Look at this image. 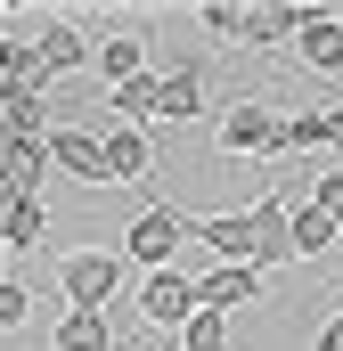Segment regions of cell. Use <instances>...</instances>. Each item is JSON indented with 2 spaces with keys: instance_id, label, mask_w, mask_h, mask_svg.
Wrapping results in <instances>:
<instances>
[{
  "instance_id": "cell-4",
  "label": "cell",
  "mask_w": 343,
  "mask_h": 351,
  "mask_svg": "<svg viewBox=\"0 0 343 351\" xmlns=\"http://www.w3.org/2000/svg\"><path fill=\"white\" fill-rule=\"evenodd\" d=\"M246 213H254V269L270 278L278 262H294V204H286V188H261Z\"/></svg>"
},
{
  "instance_id": "cell-12",
  "label": "cell",
  "mask_w": 343,
  "mask_h": 351,
  "mask_svg": "<svg viewBox=\"0 0 343 351\" xmlns=\"http://www.w3.org/2000/svg\"><path fill=\"white\" fill-rule=\"evenodd\" d=\"M294 25H303V8H294V0H261V8L237 16V41H246V49H286V41H294Z\"/></svg>"
},
{
  "instance_id": "cell-16",
  "label": "cell",
  "mask_w": 343,
  "mask_h": 351,
  "mask_svg": "<svg viewBox=\"0 0 343 351\" xmlns=\"http://www.w3.org/2000/svg\"><path fill=\"white\" fill-rule=\"evenodd\" d=\"M303 147H327V106L278 114V156H303Z\"/></svg>"
},
{
  "instance_id": "cell-18",
  "label": "cell",
  "mask_w": 343,
  "mask_h": 351,
  "mask_svg": "<svg viewBox=\"0 0 343 351\" xmlns=\"http://www.w3.org/2000/svg\"><path fill=\"white\" fill-rule=\"evenodd\" d=\"M180 351H229V319H221V311H196V319L180 327Z\"/></svg>"
},
{
  "instance_id": "cell-15",
  "label": "cell",
  "mask_w": 343,
  "mask_h": 351,
  "mask_svg": "<svg viewBox=\"0 0 343 351\" xmlns=\"http://www.w3.org/2000/svg\"><path fill=\"white\" fill-rule=\"evenodd\" d=\"M49 343L58 351H115V327H106V311H66Z\"/></svg>"
},
{
  "instance_id": "cell-22",
  "label": "cell",
  "mask_w": 343,
  "mask_h": 351,
  "mask_svg": "<svg viewBox=\"0 0 343 351\" xmlns=\"http://www.w3.org/2000/svg\"><path fill=\"white\" fill-rule=\"evenodd\" d=\"M319 351H343V319H327V327H319Z\"/></svg>"
},
{
  "instance_id": "cell-13",
  "label": "cell",
  "mask_w": 343,
  "mask_h": 351,
  "mask_svg": "<svg viewBox=\"0 0 343 351\" xmlns=\"http://www.w3.org/2000/svg\"><path fill=\"white\" fill-rule=\"evenodd\" d=\"M147 66H156V58H147V41H139V33H106V41H98V74H106V90L139 82Z\"/></svg>"
},
{
  "instance_id": "cell-11",
  "label": "cell",
  "mask_w": 343,
  "mask_h": 351,
  "mask_svg": "<svg viewBox=\"0 0 343 351\" xmlns=\"http://www.w3.org/2000/svg\"><path fill=\"white\" fill-rule=\"evenodd\" d=\"M98 147H106V188H131V180H147V164H156L147 131H131V123H106Z\"/></svg>"
},
{
  "instance_id": "cell-8",
  "label": "cell",
  "mask_w": 343,
  "mask_h": 351,
  "mask_svg": "<svg viewBox=\"0 0 343 351\" xmlns=\"http://www.w3.org/2000/svg\"><path fill=\"white\" fill-rule=\"evenodd\" d=\"M261 302V269H246V262H213L204 278H196V311H254Z\"/></svg>"
},
{
  "instance_id": "cell-7",
  "label": "cell",
  "mask_w": 343,
  "mask_h": 351,
  "mask_svg": "<svg viewBox=\"0 0 343 351\" xmlns=\"http://www.w3.org/2000/svg\"><path fill=\"white\" fill-rule=\"evenodd\" d=\"M49 172L82 180V188H106V147L90 123H49Z\"/></svg>"
},
{
  "instance_id": "cell-1",
  "label": "cell",
  "mask_w": 343,
  "mask_h": 351,
  "mask_svg": "<svg viewBox=\"0 0 343 351\" xmlns=\"http://www.w3.org/2000/svg\"><path fill=\"white\" fill-rule=\"evenodd\" d=\"M58 294H66V311H106L123 294V254H66L58 262Z\"/></svg>"
},
{
  "instance_id": "cell-2",
  "label": "cell",
  "mask_w": 343,
  "mask_h": 351,
  "mask_svg": "<svg viewBox=\"0 0 343 351\" xmlns=\"http://www.w3.org/2000/svg\"><path fill=\"white\" fill-rule=\"evenodd\" d=\"M180 245H188V213L180 204H156V213H139L123 229V262H139V269H172Z\"/></svg>"
},
{
  "instance_id": "cell-9",
  "label": "cell",
  "mask_w": 343,
  "mask_h": 351,
  "mask_svg": "<svg viewBox=\"0 0 343 351\" xmlns=\"http://www.w3.org/2000/svg\"><path fill=\"white\" fill-rule=\"evenodd\" d=\"M188 237L213 245V262H246L254 269V213H188Z\"/></svg>"
},
{
  "instance_id": "cell-14",
  "label": "cell",
  "mask_w": 343,
  "mask_h": 351,
  "mask_svg": "<svg viewBox=\"0 0 343 351\" xmlns=\"http://www.w3.org/2000/svg\"><path fill=\"white\" fill-rule=\"evenodd\" d=\"M41 237H49V204H41V196L8 204V221H0V245H8V254H41Z\"/></svg>"
},
{
  "instance_id": "cell-20",
  "label": "cell",
  "mask_w": 343,
  "mask_h": 351,
  "mask_svg": "<svg viewBox=\"0 0 343 351\" xmlns=\"http://www.w3.org/2000/svg\"><path fill=\"white\" fill-rule=\"evenodd\" d=\"M303 204H311V213H327V221H335V229H343V172L311 180V196H303Z\"/></svg>"
},
{
  "instance_id": "cell-6",
  "label": "cell",
  "mask_w": 343,
  "mask_h": 351,
  "mask_svg": "<svg viewBox=\"0 0 343 351\" xmlns=\"http://www.w3.org/2000/svg\"><path fill=\"white\" fill-rule=\"evenodd\" d=\"M139 319L164 327V335H180V327L196 319V278H188V269H147V286H139Z\"/></svg>"
},
{
  "instance_id": "cell-24",
  "label": "cell",
  "mask_w": 343,
  "mask_h": 351,
  "mask_svg": "<svg viewBox=\"0 0 343 351\" xmlns=\"http://www.w3.org/2000/svg\"><path fill=\"white\" fill-rule=\"evenodd\" d=\"M0 278H8V245H0Z\"/></svg>"
},
{
  "instance_id": "cell-10",
  "label": "cell",
  "mask_w": 343,
  "mask_h": 351,
  "mask_svg": "<svg viewBox=\"0 0 343 351\" xmlns=\"http://www.w3.org/2000/svg\"><path fill=\"white\" fill-rule=\"evenodd\" d=\"M294 58H303L311 74H343V16H335V8H303V25H294Z\"/></svg>"
},
{
  "instance_id": "cell-19",
  "label": "cell",
  "mask_w": 343,
  "mask_h": 351,
  "mask_svg": "<svg viewBox=\"0 0 343 351\" xmlns=\"http://www.w3.org/2000/svg\"><path fill=\"white\" fill-rule=\"evenodd\" d=\"M25 319H33V294H25L16 278H0V335H16Z\"/></svg>"
},
{
  "instance_id": "cell-3",
  "label": "cell",
  "mask_w": 343,
  "mask_h": 351,
  "mask_svg": "<svg viewBox=\"0 0 343 351\" xmlns=\"http://www.w3.org/2000/svg\"><path fill=\"white\" fill-rule=\"evenodd\" d=\"M213 139H221V156H278V106H270V98H237V106H221Z\"/></svg>"
},
{
  "instance_id": "cell-23",
  "label": "cell",
  "mask_w": 343,
  "mask_h": 351,
  "mask_svg": "<svg viewBox=\"0 0 343 351\" xmlns=\"http://www.w3.org/2000/svg\"><path fill=\"white\" fill-rule=\"evenodd\" d=\"M327 147H343V106H327Z\"/></svg>"
},
{
  "instance_id": "cell-17",
  "label": "cell",
  "mask_w": 343,
  "mask_h": 351,
  "mask_svg": "<svg viewBox=\"0 0 343 351\" xmlns=\"http://www.w3.org/2000/svg\"><path fill=\"white\" fill-rule=\"evenodd\" d=\"M335 237H343V229H335V221H327V213H311V204L294 213V262H311V254H327Z\"/></svg>"
},
{
  "instance_id": "cell-5",
  "label": "cell",
  "mask_w": 343,
  "mask_h": 351,
  "mask_svg": "<svg viewBox=\"0 0 343 351\" xmlns=\"http://www.w3.org/2000/svg\"><path fill=\"white\" fill-rule=\"evenodd\" d=\"M33 49H41V82H66V74H82V66H98V41H90V33L74 25V16H41Z\"/></svg>"
},
{
  "instance_id": "cell-21",
  "label": "cell",
  "mask_w": 343,
  "mask_h": 351,
  "mask_svg": "<svg viewBox=\"0 0 343 351\" xmlns=\"http://www.w3.org/2000/svg\"><path fill=\"white\" fill-rule=\"evenodd\" d=\"M237 16H246V8H229V0H204V8H196V25H204L213 41H237Z\"/></svg>"
}]
</instances>
